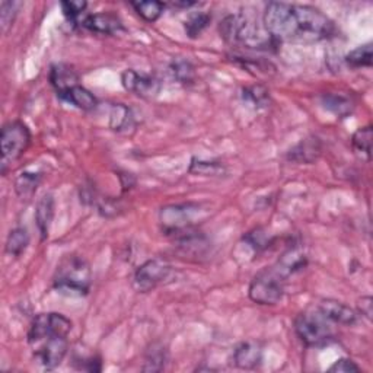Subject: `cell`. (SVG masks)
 I'll return each mask as SVG.
<instances>
[{
	"label": "cell",
	"mask_w": 373,
	"mask_h": 373,
	"mask_svg": "<svg viewBox=\"0 0 373 373\" xmlns=\"http://www.w3.org/2000/svg\"><path fill=\"white\" fill-rule=\"evenodd\" d=\"M190 172L205 177H219L224 172V166L220 162H207L194 159L190 166Z\"/></svg>",
	"instance_id": "4316f807"
},
{
	"label": "cell",
	"mask_w": 373,
	"mask_h": 373,
	"mask_svg": "<svg viewBox=\"0 0 373 373\" xmlns=\"http://www.w3.org/2000/svg\"><path fill=\"white\" fill-rule=\"evenodd\" d=\"M21 6H22L21 2H9V0H3L2 5H0V27H2L3 32H6L14 25V21L19 12Z\"/></svg>",
	"instance_id": "484cf974"
},
{
	"label": "cell",
	"mask_w": 373,
	"mask_h": 373,
	"mask_svg": "<svg viewBox=\"0 0 373 373\" xmlns=\"http://www.w3.org/2000/svg\"><path fill=\"white\" fill-rule=\"evenodd\" d=\"M121 83L124 89L129 90V92L144 99H152L157 97L162 89V83L159 79H156L155 76L151 75L139 73L131 69L123 72Z\"/></svg>",
	"instance_id": "30bf717a"
},
{
	"label": "cell",
	"mask_w": 373,
	"mask_h": 373,
	"mask_svg": "<svg viewBox=\"0 0 373 373\" xmlns=\"http://www.w3.org/2000/svg\"><path fill=\"white\" fill-rule=\"evenodd\" d=\"M263 348L258 343L244 342L238 344L233 350V363L240 369H255L261 365Z\"/></svg>",
	"instance_id": "4fadbf2b"
},
{
	"label": "cell",
	"mask_w": 373,
	"mask_h": 373,
	"mask_svg": "<svg viewBox=\"0 0 373 373\" xmlns=\"http://www.w3.org/2000/svg\"><path fill=\"white\" fill-rule=\"evenodd\" d=\"M220 34L226 42L232 45H245L248 49H258L266 44L258 27L245 15H229L220 24Z\"/></svg>",
	"instance_id": "5b68a950"
},
{
	"label": "cell",
	"mask_w": 373,
	"mask_h": 373,
	"mask_svg": "<svg viewBox=\"0 0 373 373\" xmlns=\"http://www.w3.org/2000/svg\"><path fill=\"white\" fill-rule=\"evenodd\" d=\"M131 6L146 22L159 19L165 9V5L161 2H131Z\"/></svg>",
	"instance_id": "cb8c5ba5"
},
{
	"label": "cell",
	"mask_w": 373,
	"mask_h": 373,
	"mask_svg": "<svg viewBox=\"0 0 373 373\" xmlns=\"http://www.w3.org/2000/svg\"><path fill=\"white\" fill-rule=\"evenodd\" d=\"M372 44H365L355 49L353 51H350L344 60L353 69H360V67L372 66Z\"/></svg>",
	"instance_id": "603a6c76"
},
{
	"label": "cell",
	"mask_w": 373,
	"mask_h": 373,
	"mask_svg": "<svg viewBox=\"0 0 373 373\" xmlns=\"http://www.w3.org/2000/svg\"><path fill=\"white\" fill-rule=\"evenodd\" d=\"M321 153V144L318 139H307L302 140L296 148H293L289 153V159L300 162V164H311L318 159Z\"/></svg>",
	"instance_id": "e0dca14e"
},
{
	"label": "cell",
	"mask_w": 373,
	"mask_h": 373,
	"mask_svg": "<svg viewBox=\"0 0 373 373\" xmlns=\"http://www.w3.org/2000/svg\"><path fill=\"white\" fill-rule=\"evenodd\" d=\"M295 331L308 347L326 346L334 342L335 337L331 322L318 309L299 313L295 320Z\"/></svg>",
	"instance_id": "3957f363"
},
{
	"label": "cell",
	"mask_w": 373,
	"mask_h": 373,
	"mask_svg": "<svg viewBox=\"0 0 373 373\" xmlns=\"http://www.w3.org/2000/svg\"><path fill=\"white\" fill-rule=\"evenodd\" d=\"M86 8H88V3L81 2V0H79V2H73V0L72 2H69V0H67V2H62V9H63L64 16L72 22H77L81 15H83Z\"/></svg>",
	"instance_id": "4dcf8cb0"
},
{
	"label": "cell",
	"mask_w": 373,
	"mask_h": 373,
	"mask_svg": "<svg viewBox=\"0 0 373 373\" xmlns=\"http://www.w3.org/2000/svg\"><path fill=\"white\" fill-rule=\"evenodd\" d=\"M53 219H54V198L51 194H45L38 201L37 210H36V223H37V228L42 241L49 238V232H50Z\"/></svg>",
	"instance_id": "9a60e30c"
},
{
	"label": "cell",
	"mask_w": 373,
	"mask_h": 373,
	"mask_svg": "<svg viewBox=\"0 0 373 373\" xmlns=\"http://www.w3.org/2000/svg\"><path fill=\"white\" fill-rule=\"evenodd\" d=\"M165 348L164 347H156L152 346V350H149L148 357H146V366L143 368L144 370H162L165 365Z\"/></svg>",
	"instance_id": "f546056e"
},
{
	"label": "cell",
	"mask_w": 373,
	"mask_h": 373,
	"mask_svg": "<svg viewBox=\"0 0 373 373\" xmlns=\"http://www.w3.org/2000/svg\"><path fill=\"white\" fill-rule=\"evenodd\" d=\"M133 120L131 111L124 107L123 104H117L112 107L111 111V117H110V126L114 130H124L130 126V123Z\"/></svg>",
	"instance_id": "d4e9b609"
},
{
	"label": "cell",
	"mask_w": 373,
	"mask_h": 373,
	"mask_svg": "<svg viewBox=\"0 0 373 373\" xmlns=\"http://www.w3.org/2000/svg\"><path fill=\"white\" fill-rule=\"evenodd\" d=\"M244 99H246L248 103H251L255 107H266L270 101V95L264 86L255 85L244 89Z\"/></svg>",
	"instance_id": "f1b7e54d"
},
{
	"label": "cell",
	"mask_w": 373,
	"mask_h": 373,
	"mask_svg": "<svg viewBox=\"0 0 373 373\" xmlns=\"http://www.w3.org/2000/svg\"><path fill=\"white\" fill-rule=\"evenodd\" d=\"M2 144V174L6 172V166L18 161L31 144V131L21 121H10L5 124L0 133Z\"/></svg>",
	"instance_id": "8992f818"
},
{
	"label": "cell",
	"mask_w": 373,
	"mask_h": 373,
	"mask_svg": "<svg viewBox=\"0 0 373 373\" xmlns=\"http://www.w3.org/2000/svg\"><path fill=\"white\" fill-rule=\"evenodd\" d=\"M41 183V175L36 172H24L15 179V191L21 198L29 200Z\"/></svg>",
	"instance_id": "ffe728a7"
},
{
	"label": "cell",
	"mask_w": 373,
	"mask_h": 373,
	"mask_svg": "<svg viewBox=\"0 0 373 373\" xmlns=\"http://www.w3.org/2000/svg\"><path fill=\"white\" fill-rule=\"evenodd\" d=\"M29 245V233L25 228H15L10 231L6 241V254L10 257H21Z\"/></svg>",
	"instance_id": "d6986e66"
},
{
	"label": "cell",
	"mask_w": 373,
	"mask_h": 373,
	"mask_svg": "<svg viewBox=\"0 0 373 373\" xmlns=\"http://www.w3.org/2000/svg\"><path fill=\"white\" fill-rule=\"evenodd\" d=\"M59 97L63 101H66V103H69L73 107L83 111H92L98 105V99L94 97V94L81 85L66 90L63 94H59Z\"/></svg>",
	"instance_id": "2e32d148"
},
{
	"label": "cell",
	"mask_w": 373,
	"mask_h": 373,
	"mask_svg": "<svg viewBox=\"0 0 373 373\" xmlns=\"http://www.w3.org/2000/svg\"><path fill=\"white\" fill-rule=\"evenodd\" d=\"M318 311L330 322L342 324V325H353L357 322L356 311L347 307V305L338 302V300H333V299L322 300L320 303Z\"/></svg>",
	"instance_id": "7c38bea8"
},
{
	"label": "cell",
	"mask_w": 373,
	"mask_h": 373,
	"mask_svg": "<svg viewBox=\"0 0 373 373\" xmlns=\"http://www.w3.org/2000/svg\"><path fill=\"white\" fill-rule=\"evenodd\" d=\"M169 72H171L172 77L178 83L183 85H190L194 82L196 72H194V66L191 64L188 60L184 59H177L169 66Z\"/></svg>",
	"instance_id": "7402d4cb"
},
{
	"label": "cell",
	"mask_w": 373,
	"mask_h": 373,
	"mask_svg": "<svg viewBox=\"0 0 373 373\" xmlns=\"http://www.w3.org/2000/svg\"><path fill=\"white\" fill-rule=\"evenodd\" d=\"M286 279L276 266L267 267L253 279L248 295L258 305H276L285 295Z\"/></svg>",
	"instance_id": "277c9868"
},
{
	"label": "cell",
	"mask_w": 373,
	"mask_h": 373,
	"mask_svg": "<svg viewBox=\"0 0 373 373\" xmlns=\"http://www.w3.org/2000/svg\"><path fill=\"white\" fill-rule=\"evenodd\" d=\"M175 8H191V6H194L196 5V2H175V3H172Z\"/></svg>",
	"instance_id": "836d02e7"
},
{
	"label": "cell",
	"mask_w": 373,
	"mask_h": 373,
	"mask_svg": "<svg viewBox=\"0 0 373 373\" xmlns=\"http://www.w3.org/2000/svg\"><path fill=\"white\" fill-rule=\"evenodd\" d=\"M329 372L335 373H352V372H360V368L350 359H338L334 361V365L329 369Z\"/></svg>",
	"instance_id": "1f68e13d"
},
{
	"label": "cell",
	"mask_w": 373,
	"mask_h": 373,
	"mask_svg": "<svg viewBox=\"0 0 373 373\" xmlns=\"http://www.w3.org/2000/svg\"><path fill=\"white\" fill-rule=\"evenodd\" d=\"M50 82L53 88L57 90V95L66 92L79 85V76L67 64H54L50 72Z\"/></svg>",
	"instance_id": "5bb4252c"
},
{
	"label": "cell",
	"mask_w": 373,
	"mask_h": 373,
	"mask_svg": "<svg viewBox=\"0 0 373 373\" xmlns=\"http://www.w3.org/2000/svg\"><path fill=\"white\" fill-rule=\"evenodd\" d=\"M210 19H211L210 15H207L205 12H198V14H196L193 16H190V19L185 22V32H187V36L190 38L198 37L200 34L207 28Z\"/></svg>",
	"instance_id": "83f0119b"
},
{
	"label": "cell",
	"mask_w": 373,
	"mask_h": 373,
	"mask_svg": "<svg viewBox=\"0 0 373 373\" xmlns=\"http://www.w3.org/2000/svg\"><path fill=\"white\" fill-rule=\"evenodd\" d=\"M169 274H171V266L165 259L153 258L143 263L136 270L133 277V286L140 293H148L164 283Z\"/></svg>",
	"instance_id": "ba28073f"
},
{
	"label": "cell",
	"mask_w": 373,
	"mask_h": 373,
	"mask_svg": "<svg viewBox=\"0 0 373 373\" xmlns=\"http://www.w3.org/2000/svg\"><path fill=\"white\" fill-rule=\"evenodd\" d=\"M82 27L97 34H104V36H117V34L126 31L121 19L110 12L88 15L82 19Z\"/></svg>",
	"instance_id": "8fae6325"
},
{
	"label": "cell",
	"mask_w": 373,
	"mask_h": 373,
	"mask_svg": "<svg viewBox=\"0 0 373 373\" xmlns=\"http://www.w3.org/2000/svg\"><path fill=\"white\" fill-rule=\"evenodd\" d=\"M92 283V271L85 258L66 255L55 270L53 286L67 296H85Z\"/></svg>",
	"instance_id": "7a4b0ae2"
},
{
	"label": "cell",
	"mask_w": 373,
	"mask_h": 373,
	"mask_svg": "<svg viewBox=\"0 0 373 373\" xmlns=\"http://www.w3.org/2000/svg\"><path fill=\"white\" fill-rule=\"evenodd\" d=\"M361 313H365L368 318L372 316V298H361Z\"/></svg>",
	"instance_id": "d6a6232c"
},
{
	"label": "cell",
	"mask_w": 373,
	"mask_h": 373,
	"mask_svg": "<svg viewBox=\"0 0 373 373\" xmlns=\"http://www.w3.org/2000/svg\"><path fill=\"white\" fill-rule=\"evenodd\" d=\"M66 334H50L45 335L40 340L29 343L34 359H36L41 366L45 369L57 368L69 350V340Z\"/></svg>",
	"instance_id": "52a82bcc"
},
{
	"label": "cell",
	"mask_w": 373,
	"mask_h": 373,
	"mask_svg": "<svg viewBox=\"0 0 373 373\" xmlns=\"http://www.w3.org/2000/svg\"><path fill=\"white\" fill-rule=\"evenodd\" d=\"M372 138H373V131L370 126L360 127L352 138V146H353L355 153L365 162H370Z\"/></svg>",
	"instance_id": "ac0fdd59"
},
{
	"label": "cell",
	"mask_w": 373,
	"mask_h": 373,
	"mask_svg": "<svg viewBox=\"0 0 373 373\" xmlns=\"http://www.w3.org/2000/svg\"><path fill=\"white\" fill-rule=\"evenodd\" d=\"M322 105L338 117H347L353 111V103L347 97L326 94L322 97Z\"/></svg>",
	"instance_id": "44dd1931"
},
{
	"label": "cell",
	"mask_w": 373,
	"mask_h": 373,
	"mask_svg": "<svg viewBox=\"0 0 373 373\" xmlns=\"http://www.w3.org/2000/svg\"><path fill=\"white\" fill-rule=\"evenodd\" d=\"M198 209V205H193V203L165 206L159 214L164 231L168 233H183L188 231L197 216Z\"/></svg>",
	"instance_id": "9c48e42d"
},
{
	"label": "cell",
	"mask_w": 373,
	"mask_h": 373,
	"mask_svg": "<svg viewBox=\"0 0 373 373\" xmlns=\"http://www.w3.org/2000/svg\"><path fill=\"white\" fill-rule=\"evenodd\" d=\"M263 21L268 36L276 41L316 42L334 34L333 21L320 9L307 5L271 2Z\"/></svg>",
	"instance_id": "6da1fadb"
}]
</instances>
